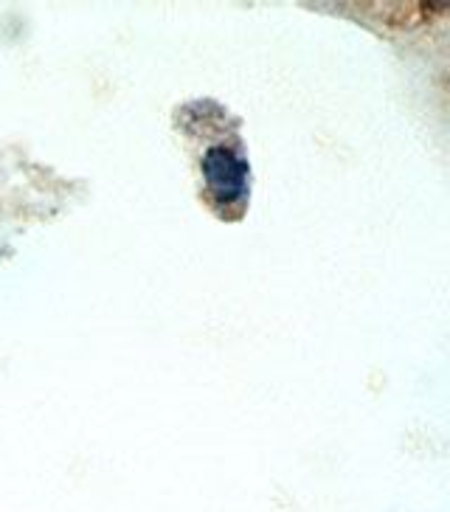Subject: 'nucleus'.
<instances>
[{
	"label": "nucleus",
	"mask_w": 450,
	"mask_h": 512,
	"mask_svg": "<svg viewBox=\"0 0 450 512\" xmlns=\"http://www.w3.org/2000/svg\"><path fill=\"white\" fill-rule=\"evenodd\" d=\"M203 175L211 195L220 203H234L248 189V164L228 147H209L203 155Z\"/></svg>",
	"instance_id": "1"
}]
</instances>
